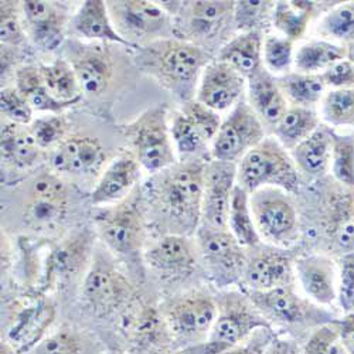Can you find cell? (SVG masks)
<instances>
[{"label": "cell", "instance_id": "obj_1", "mask_svg": "<svg viewBox=\"0 0 354 354\" xmlns=\"http://www.w3.org/2000/svg\"><path fill=\"white\" fill-rule=\"evenodd\" d=\"M207 162L200 158L177 162L152 174L140 187L145 209L166 234L196 237L201 224Z\"/></svg>", "mask_w": 354, "mask_h": 354}, {"label": "cell", "instance_id": "obj_2", "mask_svg": "<svg viewBox=\"0 0 354 354\" xmlns=\"http://www.w3.org/2000/svg\"><path fill=\"white\" fill-rule=\"evenodd\" d=\"M138 67L182 104L196 100L204 68L214 55L189 41L169 37L136 47Z\"/></svg>", "mask_w": 354, "mask_h": 354}, {"label": "cell", "instance_id": "obj_3", "mask_svg": "<svg viewBox=\"0 0 354 354\" xmlns=\"http://www.w3.org/2000/svg\"><path fill=\"white\" fill-rule=\"evenodd\" d=\"M94 225L98 239L111 254L127 261L143 259L146 209L140 187L120 203L97 209Z\"/></svg>", "mask_w": 354, "mask_h": 354}, {"label": "cell", "instance_id": "obj_4", "mask_svg": "<svg viewBox=\"0 0 354 354\" xmlns=\"http://www.w3.org/2000/svg\"><path fill=\"white\" fill-rule=\"evenodd\" d=\"M237 185L250 194L262 187H277L297 196L301 192V174L290 153L271 136L237 163Z\"/></svg>", "mask_w": 354, "mask_h": 354}, {"label": "cell", "instance_id": "obj_5", "mask_svg": "<svg viewBox=\"0 0 354 354\" xmlns=\"http://www.w3.org/2000/svg\"><path fill=\"white\" fill-rule=\"evenodd\" d=\"M315 223L324 254L339 258L354 252V189L335 179L324 180L316 198Z\"/></svg>", "mask_w": 354, "mask_h": 354}, {"label": "cell", "instance_id": "obj_6", "mask_svg": "<svg viewBox=\"0 0 354 354\" xmlns=\"http://www.w3.org/2000/svg\"><path fill=\"white\" fill-rule=\"evenodd\" d=\"M235 2H183L173 19V37L214 54L230 41ZM235 28V26H234Z\"/></svg>", "mask_w": 354, "mask_h": 354}, {"label": "cell", "instance_id": "obj_7", "mask_svg": "<svg viewBox=\"0 0 354 354\" xmlns=\"http://www.w3.org/2000/svg\"><path fill=\"white\" fill-rule=\"evenodd\" d=\"M120 129L131 146V152L147 173L156 174L177 163L165 105L146 109Z\"/></svg>", "mask_w": 354, "mask_h": 354}, {"label": "cell", "instance_id": "obj_8", "mask_svg": "<svg viewBox=\"0 0 354 354\" xmlns=\"http://www.w3.org/2000/svg\"><path fill=\"white\" fill-rule=\"evenodd\" d=\"M82 298L100 316L132 309L135 305V286L118 268L111 252L104 247L95 248L90 268L85 272Z\"/></svg>", "mask_w": 354, "mask_h": 354}, {"label": "cell", "instance_id": "obj_9", "mask_svg": "<svg viewBox=\"0 0 354 354\" xmlns=\"http://www.w3.org/2000/svg\"><path fill=\"white\" fill-rule=\"evenodd\" d=\"M244 292L271 326L277 324L286 329L315 330L323 324L337 320L333 312L312 302L309 298L301 297L295 286Z\"/></svg>", "mask_w": 354, "mask_h": 354}, {"label": "cell", "instance_id": "obj_10", "mask_svg": "<svg viewBox=\"0 0 354 354\" xmlns=\"http://www.w3.org/2000/svg\"><path fill=\"white\" fill-rule=\"evenodd\" d=\"M177 348L205 343L217 317L216 295L204 289L189 290L160 306Z\"/></svg>", "mask_w": 354, "mask_h": 354}, {"label": "cell", "instance_id": "obj_11", "mask_svg": "<svg viewBox=\"0 0 354 354\" xmlns=\"http://www.w3.org/2000/svg\"><path fill=\"white\" fill-rule=\"evenodd\" d=\"M254 223L262 243L290 248L299 239L301 221L289 193L262 187L250 194Z\"/></svg>", "mask_w": 354, "mask_h": 354}, {"label": "cell", "instance_id": "obj_12", "mask_svg": "<svg viewBox=\"0 0 354 354\" xmlns=\"http://www.w3.org/2000/svg\"><path fill=\"white\" fill-rule=\"evenodd\" d=\"M200 265L205 277L218 289L241 285L248 250L228 230L200 227L196 232Z\"/></svg>", "mask_w": 354, "mask_h": 354}, {"label": "cell", "instance_id": "obj_13", "mask_svg": "<svg viewBox=\"0 0 354 354\" xmlns=\"http://www.w3.org/2000/svg\"><path fill=\"white\" fill-rule=\"evenodd\" d=\"M216 301L218 312L207 343L221 354L244 343L259 329H272L244 290L221 292L216 295Z\"/></svg>", "mask_w": 354, "mask_h": 354}, {"label": "cell", "instance_id": "obj_14", "mask_svg": "<svg viewBox=\"0 0 354 354\" xmlns=\"http://www.w3.org/2000/svg\"><path fill=\"white\" fill-rule=\"evenodd\" d=\"M106 6L116 32L131 48L173 37V17L159 2L118 0Z\"/></svg>", "mask_w": 354, "mask_h": 354}, {"label": "cell", "instance_id": "obj_15", "mask_svg": "<svg viewBox=\"0 0 354 354\" xmlns=\"http://www.w3.org/2000/svg\"><path fill=\"white\" fill-rule=\"evenodd\" d=\"M70 212V190L60 176L46 171L36 176L27 189L23 220L35 231H54Z\"/></svg>", "mask_w": 354, "mask_h": 354}, {"label": "cell", "instance_id": "obj_16", "mask_svg": "<svg viewBox=\"0 0 354 354\" xmlns=\"http://www.w3.org/2000/svg\"><path fill=\"white\" fill-rule=\"evenodd\" d=\"M95 232L84 230L53 244L43 265L40 292H50L73 282L90 268L95 251Z\"/></svg>", "mask_w": 354, "mask_h": 354}, {"label": "cell", "instance_id": "obj_17", "mask_svg": "<svg viewBox=\"0 0 354 354\" xmlns=\"http://www.w3.org/2000/svg\"><path fill=\"white\" fill-rule=\"evenodd\" d=\"M265 139V127L244 98L223 121L212 143V159L239 163L250 151Z\"/></svg>", "mask_w": 354, "mask_h": 354}, {"label": "cell", "instance_id": "obj_18", "mask_svg": "<svg viewBox=\"0 0 354 354\" xmlns=\"http://www.w3.org/2000/svg\"><path fill=\"white\" fill-rule=\"evenodd\" d=\"M247 250L248 258L241 289L271 290L297 285L295 261L299 257L297 250L275 247L267 243Z\"/></svg>", "mask_w": 354, "mask_h": 354}, {"label": "cell", "instance_id": "obj_19", "mask_svg": "<svg viewBox=\"0 0 354 354\" xmlns=\"http://www.w3.org/2000/svg\"><path fill=\"white\" fill-rule=\"evenodd\" d=\"M54 319L55 308L43 295L24 297L15 302L5 340L20 354H28L46 337Z\"/></svg>", "mask_w": 354, "mask_h": 354}, {"label": "cell", "instance_id": "obj_20", "mask_svg": "<svg viewBox=\"0 0 354 354\" xmlns=\"http://www.w3.org/2000/svg\"><path fill=\"white\" fill-rule=\"evenodd\" d=\"M143 261L165 281L187 279L200 265L196 237L165 234L145 250Z\"/></svg>", "mask_w": 354, "mask_h": 354}, {"label": "cell", "instance_id": "obj_21", "mask_svg": "<svg viewBox=\"0 0 354 354\" xmlns=\"http://www.w3.org/2000/svg\"><path fill=\"white\" fill-rule=\"evenodd\" d=\"M122 329L132 354H167L177 348L160 309L139 304L125 313Z\"/></svg>", "mask_w": 354, "mask_h": 354}, {"label": "cell", "instance_id": "obj_22", "mask_svg": "<svg viewBox=\"0 0 354 354\" xmlns=\"http://www.w3.org/2000/svg\"><path fill=\"white\" fill-rule=\"evenodd\" d=\"M235 186H237V163L214 159L207 162L200 227L228 230L230 204Z\"/></svg>", "mask_w": 354, "mask_h": 354}, {"label": "cell", "instance_id": "obj_23", "mask_svg": "<svg viewBox=\"0 0 354 354\" xmlns=\"http://www.w3.org/2000/svg\"><path fill=\"white\" fill-rule=\"evenodd\" d=\"M295 274L312 302L328 308L337 301L339 267L332 257L322 252L302 254L295 261Z\"/></svg>", "mask_w": 354, "mask_h": 354}, {"label": "cell", "instance_id": "obj_24", "mask_svg": "<svg viewBox=\"0 0 354 354\" xmlns=\"http://www.w3.org/2000/svg\"><path fill=\"white\" fill-rule=\"evenodd\" d=\"M21 15L26 33L44 51H54L66 37L67 9L57 2L26 0L21 2Z\"/></svg>", "mask_w": 354, "mask_h": 354}, {"label": "cell", "instance_id": "obj_25", "mask_svg": "<svg viewBox=\"0 0 354 354\" xmlns=\"http://www.w3.org/2000/svg\"><path fill=\"white\" fill-rule=\"evenodd\" d=\"M247 80L217 58L204 68L196 100L217 112L234 108L241 100Z\"/></svg>", "mask_w": 354, "mask_h": 354}, {"label": "cell", "instance_id": "obj_26", "mask_svg": "<svg viewBox=\"0 0 354 354\" xmlns=\"http://www.w3.org/2000/svg\"><path fill=\"white\" fill-rule=\"evenodd\" d=\"M142 166L131 151L118 155L101 173L100 179L91 192L94 205H111L125 200L139 186Z\"/></svg>", "mask_w": 354, "mask_h": 354}, {"label": "cell", "instance_id": "obj_27", "mask_svg": "<svg viewBox=\"0 0 354 354\" xmlns=\"http://www.w3.org/2000/svg\"><path fill=\"white\" fill-rule=\"evenodd\" d=\"M105 159L106 153L100 139L86 135H73L55 147L51 165L57 173L91 176L101 170Z\"/></svg>", "mask_w": 354, "mask_h": 354}, {"label": "cell", "instance_id": "obj_28", "mask_svg": "<svg viewBox=\"0 0 354 354\" xmlns=\"http://www.w3.org/2000/svg\"><path fill=\"white\" fill-rule=\"evenodd\" d=\"M75 71L84 95L102 97L112 82V58L104 46H80L71 51L68 60Z\"/></svg>", "mask_w": 354, "mask_h": 354}, {"label": "cell", "instance_id": "obj_29", "mask_svg": "<svg viewBox=\"0 0 354 354\" xmlns=\"http://www.w3.org/2000/svg\"><path fill=\"white\" fill-rule=\"evenodd\" d=\"M247 84L251 108L265 128L274 129L289 109L288 100L281 90L278 78L262 67L247 80Z\"/></svg>", "mask_w": 354, "mask_h": 354}, {"label": "cell", "instance_id": "obj_30", "mask_svg": "<svg viewBox=\"0 0 354 354\" xmlns=\"http://www.w3.org/2000/svg\"><path fill=\"white\" fill-rule=\"evenodd\" d=\"M71 27L80 37L86 40L122 44L131 48V46L116 32L106 2H102V0L84 2L73 16Z\"/></svg>", "mask_w": 354, "mask_h": 354}, {"label": "cell", "instance_id": "obj_31", "mask_svg": "<svg viewBox=\"0 0 354 354\" xmlns=\"http://www.w3.org/2000/svg\"><path fill=\"white\" fill-rule=\"evenodd\" d=\"M333 132L329 127L319 125L308 139L290 151V158L299 171L316 179L326 176L332 163Z\"/></svg>", "mask_w": 354, "mask_h": 354}, {"label": "cell", "instance_id": "obj_32", "mask_svg": "<svg viewBox=\"0 0 354 354\" xmlns=\"http://www.w3.org/2000/svg\"><path fill=\"white\" fill-rule=\"evenodd\" d=\"M262 32H248L232 37L217 54V60L228 64L245 80L259 71L262 64Z\"/></svg>", "mask_w": 354, "mask_h": 354}, {"label": "cell", "instance_id": "obj_33", "mask_svg": "<svg viewBox=\"0 0 354 354\" xmlns=\"http://www.w3.org/2000/svg\"><path fill=\"white\" fill-rule=\"evenodd\" d=\"M0 147H2V162L16 169L32 167L40 159L43 151L28 127L13 122L2 127Z\"/></svg>", "mask_w": 354, "mask_h": 354}, {"label": "cell", "instance_id": "obj_34", "mask_svg": "<svg viewBox=\"0 0 354 354\" xmlns=\"http://www.w3.org/2000/svg\"><path fill=\"white\" fill-rule=\"evenodd\" d=\"M15 86L19 93L30 104L33 111L46 112V113H63L67 108L73 106L71 104L57 101L41 78L39 66H23L16 70L15 74Z\"/></svg>", "mask_w": 354, "mask_h": 354}, {"label": "cell", "instance_id": "obj_35", "mask_svg": "<svg viewBox=\"0 0 354 354\" xmlns=\"http://www.w3.org/2000/svg\"><path fill=\"white\" fill-rule=\"evenodd\" d=\"M319 128V116L312 108L289 106L282 120L272 129L274 138L292 151Z\"/></svg>", "mask_w": 354, "mask_h": 354}, {"label": "cell", "instance_id": "obj_36", "mask_svg": "<svg viewBox=\"0 0 354 354\" xmlns=\"http://www.w3.org/2000/svg\"><path fill=\"white\" fill-rule=\"evenodd\" d=\"M347 58V48L328 40H313L302 44L295 53L293 64L298 73L319 74Z\"/></svg>", "mask_w": 354, "mask_h": 354}, {"label": "cell", "instance_id": "obj_37", "mask_svg": "<svg viewBox=\"0 0 354 354\" xmlns=\"http://www.w3.org/2000/svg\"><path fill=\"white\" fill-rule=\"evenodd\" d=\"M40 73L50 94L60 102L75 105L82 98V90L71 63L66 58H57L50 64H41Z\"/></svg>", "mask_w": 354, "mask_h": 354}, {"label": "cell", "instance_id": "obj_38", "mask_svg": "<svg viewBox=\"0 0 354 354\" xmlns=\"http://www.w3.org/2000/svg\"><path fill=\"white\" fill-rule=\"evenodd\" d=\"M319 5L316 2H277L274 15H272V24L277 30H279L283 37L289 39L290 41L301 40L312 19L316 16Z\"/></svg>", "mask_w": 354, "mask_h": 354}, {"label": "cell", "instance_id": "obj_39", "mask_svg": "<svg viewBox=\"0 0 354 354\" xmlns=\"http://www.w3.org/2000/svg\"><path fill=\"white\" fill-rule=\"evenodd\" d=\"M228 231L245 248H252L262 243L254 223L250 205V193H247L239 185L234 187L231 197Z\"/></svg>", "mask_w": 354, "mask_h": 354}, {"label": "cell", "instance_id": "obj_40", "mask_svg": "<svg viewBox=\"0 0 354 354\" xmlns=\"http://www.w3.org/2000/svg\"><path fill=\"white\" fill-rule=\"evenodd\" d=\"M278 84L283 95L293 106L312 108L323 100L326 84L320 74L288 73L278 77Z\"/></svg>", "mask_w": 354, "mask_h": 354}, {"label": "cell", "instance_id": "obj_41", "mask_svg": "<svg viewBox=\"0 0 354 354\" xmlns=\"http://www.w3.org/2000/svg\"><path fill=\"white\" fill-rule=\"evenodd\" d=\"M171 139L176 147V152L186 159L200 158L205 146L209 143L203 139L197 128L192 124L189 118L179 109L171 120L170 125Z\"/></svg>", "mask_w": 354, "mask_h": 354}, {"label": "cell", "instance_id": "obj_42", "mask_svg": "<svg viewBox=\"0 0 354 354\" xmlns=\"http://www.w3.org/2000/svg\"><path fill=\"white\" fill-rule=\"evenodd\" d=\"M322 118L332 127L354 125V88L332 90L322 100Z\"/></svg>", "mask_w": 354, "mask_h": 354}, {"label": "cell", "instance_id": "obj_43", "mask_svg": "<svg viewBox=\"0 0 354 354\" xmlns=\"http://www.w3.org/2000/svg\"><path fill=\"white\" fill-rule=\"evenodd\" d=\"M277 2H259V0H243L235 2L234 26L241 33L262 32V28L272 21Z\"/></svg>", "mask_w": 354, "mask_h": 354}, {"label": "cell", "instance_id": "obj_44", "mask_svg": "<svg viewBox=\"0 0 354 354\" xmlns=\"http://www.w3.org/2000/svg\"><path fill=\"white\" fill-rule=\"evenodd\" d=\"M319 35L350 44L354 41V2L332 8L319 26Z\"/></svg>", "mask_w": 354, "mask_h": 354}, {"label": "cell", "instance_id": "obj_45", "mask_svg": "<svg viewBox=\"0 0 354 354\" xmlns=\"http://www.w3.org/2000/svg\"><path fill=\"white\" fill-rule=\"evenodd\" d=\"M330 165L333 179L346 187L354 189V135L333 132Z\"/></svg>", "mask_w": 354, "mask_h": 354}, {"label": "cell", "instance_id": "obj_46", "mask_svg": "<svg viewBox=\"0 0 354 354\" xmlns=\"http://www.w3.org/2000/svg\"><path fill=\"white\" fill-rule=\"evenodd\" d=\"M88 340L74 329H62L46 336L28 354H85Z\"/></svg>", "mask_w": 354, "mask_h": 354}, {"label": "cell", "instance_id": "obj_47", "mask_svg": "<svg viewBox=\"0 0 354 354\" xmlns=\"http://www.w3.org/2000/svg\"><path fill=\"white\" fill-rule=\"evenodd\" d=\"M293 41L283 36H267L262 46L263 67L271 74H288L293 63Z\"/></svg>", "mask_w": 354, "mask_h": 354}, {"label": "cell", "instance_id": "obj_48", "mask_svg": "<svg viewBox=\"0 0 354 354\" xmlns=\"http://www.w3.org/2000/svg\"><path fill=\"white\" fill-rule=\"evenodd\" d=\"M28 129L41 149H47L53 146L57 147L67 138L68 124L62 113H47L33 120Z\"/></svg>", "mask_w": 354, "mask_h": 354}, {"label": "cell", "instance_id": "obj_49", "mask_svg": "<svg viewBox=\"0 0 354 354\" xmlns=\"http://www.w3.org/2000/svg\"><path fill=\"white\" fill-rule=\"evenodd\" d=\"M21 3L5 0L0 5V40L2 46L19 47L26 41Z\"/></svg>", "mask_w": 354, "mask_h": 354}, {"label": "cell", "instance_id": "obj_50", "mask_svg": "<svg viewBox=\"0 0 354 354\" xmlns=\"http://www.w3.org/2000/svg\"><path fill=\"white\" fill-rule=\"evenodd\" d=\"M337 320L312 330L302 347V354H348L340 339Z\"/></svg>", "mask_w": 354, "mask_h": 354}, {"label": "cell", "instance_id": "obj_51", "mask_svg": "<svg viewBox=\"0 0 354 354\" xmlns=\"http://www.w3.org/2000/svg\"><path fill=\"white\" fill-rule=\"evenodd\" d=\"M180 111L197 128V131L200 132L203 139L207 143H210V142L213 143V140L217 136V133L221 128V124H223L220 112L203 105L197 100H192V101L182 104Z\"/></svg>", "mask_w": 354, "mask_h": 354}, {"label": "cell", "instance_id": "obj_52", "mask_svg": "<svg viewBox=\"0 0 354 354\" xmlns=\"http://www.w3.org/2000/svg\"><path fill=\"white\" fill-rule=\"evenodd\" d=\"M0 111L13 124L28 127L33 122L35 111L16 86L2 88V91H0Z\"/></svg>", "mask_w": 354, "mask_h": 354}, {"label": "cell", "instance_id": "obj_53", "mask_svg": "<svg viewBox=\"0 0 354 354\" xmlns=\"http://www.w3.org/2000/svg\"><path fill=\"white\" fill-rule=\"evenodd\" d=\"M339 286L337 302L340 309L347 315L354 312V252L337 258Z\"/></svg>", "mask_w": 354, "mask_h": 354}, {"label": "cell", "instance_id": "obj_54", "mask_svg": "<svg viewBox=\"0 0 354 354\" xmlns=\"http://www.w3.org/2000/svg\"><path fill=\"white\" fill-rule=\"evenodd\" d=\"M322 78L326 86H332L333 90L340 88H354V63L347 58L333 64L326 71H323Z\"/></svg>", "mask_w": 354, "mask_h": 354}, {"label": "cell", "instance_id": "obj_55", "mask_svg": "<svg viewBox=\"0 0 354 354\" xmlns=\"http://www.w3.org/2000/svg\"><path fill=\"white\" fill-rule=\"evenodd\" d=\"M275 337L272 329H259L248 340L235 346L223 354H263L270 342Z\"/></svg>", "mask_w": 354, "mask_h": 354}, {"label": "cell", "instance_id": "obj_56", "mask_svg": "<svg viewBox=\"0 0 354 354\" xmlns=\"http://www.w3.org/2000/svg\"><path fill=\"white\" fill-rule=\"evenodd\" d=\"M263 354H302L301 344L288 336H277L270 342Z\"/></svg>", "mask_w": 354, "mask_h": 354}, {"label": "cell", "instance_id": "obj_57", "mask_svg": "<svg viewBox=\"0 0 354 354\" xmlns=\"http://www.w3.org/2000/svg\"><path fill=\"white\" fill-rule=\"evenodd\" d=\"M340 339L348 354H354V312L344 315L343 319L337 320Z\"/></svg>", "mask_w": 354, "mask_h": 354}, {"label": "cell", "instance_id": "obj_58", "mask_svg": "<svg viewBox=\"0 0 354 354\" xmlns=\"http://www.w3.org/2000/svg\"><path fill=\"white\" fill-rule=\"evenodd\" d=\"M167 354H221L214 346L210 343H201L196 346H189V347H182V348H176Z\"/></svg>", "mask_w": 354, "mask_h": 354}, {"label": "cell", "instance_id": "obj_59", "mask_svg": "<svg viewBox=\"0 0 354 354\" xmlns=\"http://www.w3.org/2000/svg\"><path fill=\"white\" fill-rule=\"evenodd\" d=\"M0 354H20L9 342L2 340V346H0Z\"/></svg>", "mask_w": 354, "mask_h": 354}, {"label": "cell", "instance_id": "obj_60", "mask_svg": "<svg viewBox=\"0 0 354 354\" xmlns=\"http://www.w3.org/2000/svg\"><path fill=\"white\" fill-rule=\"evenodd\" d=\"M346 48H347V60H350L351 63H354V41L350 43V44H347Z\"/></svg>", "mask_w": 354, "mask_h": 354}, {"label": "cell", "instance_id": "obj_61", "mask_svg": "<svg viewBox=\"0 0 354 354\" xmlns=\"http://www.w3.org/2000/svg\"><path fill=\"white\" fill-rule=\"evenodd\" d=\"M108 354H124V353H121V351H116V350H113V351H109Z\"/></svg>", "mask_w": 354, "mask_h": 354}]
</instances>
